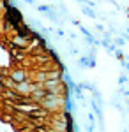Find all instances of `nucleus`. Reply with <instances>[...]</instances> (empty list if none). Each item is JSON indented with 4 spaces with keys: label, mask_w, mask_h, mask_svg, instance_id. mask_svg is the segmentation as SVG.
I'll list each match as a JSON object with an SVG mask.
<instances>
[{
    "label": "nucleus",
    "mask_w": 129,
    "mask_h": 132,
    "mask_svg": "<svg viewBox=\"0 0 129 132\" xmlns=\"http://www.w3.org/2000/svg\"><path fill=\"white\" fill-rule=\"evenodd\" d=\"M9 78L16 83V85H20V83H25V81H27V72L23 71V69H16V71L11 72Z\"/></svg>",
    "instance_id": "nucleus-1"
}]
</instances>
